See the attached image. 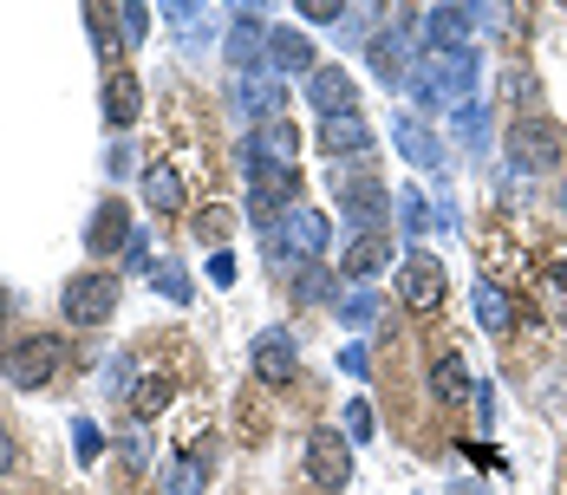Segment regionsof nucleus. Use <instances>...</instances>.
I'll return each mask as SVG.
<instances>
[{
    "label": "nucleus",
    "instance_id": "obj_1",
    "mask_svg": "<svg viewBox=\"0 0 567 495\" xmlns=\"http://www.w3.org/2000/svg\"><path fill=\"white\" fill-rule=\"evenodd\" d=\"M503 144H509V164L528 169V176H542V169H561V164H567V131L555 124V117H542V111L515 117Z\"/></svg>",
    "mask_w": 567,
    "mask_h": 495
},
{
    "label": "nucleus",
    "instance_id": "obj_2",
    "mask_svg": "<svg viewBox=\"0 0 567 495\" xmlns=\"http://www.w3.org/2000/svg\"><path fill=\"white\" fill-rule=\"evenodd\" d=\"M300 203V164H255L248 157V216L261 235H275V221Z\"/></svg>",
    "mask_w": 567,
    "mask_h": 495
},
{
    "label": "nucleus",
    "instance_id": "obj_3",
    "mask_svg": "<svg viewBox=\"0 0 567 495\" xmlns=\"http://www.w3.org/2000/svg\"><path fill=\"white\" fill-rule=\"evenodd\" d=\"M0 372H7V385H20V391H40V385H53L59 372H65V339H53V332H33V339H20V346H7V359H0Z\"/></svg>",
    "mask_w": 567,
    "mask_h": 495
},
{
    "label": "nucleus",
    "instance_id": "obj_4",
    "mask_svg": "<svg viewBox=\"0 0 567 495\" xmlns=\"http://www.w3.org/2000/svg\"><path fill=\"white\" fill-rule=\"evenodd\" d=\"M444 293H451V280H444V261H437V255L411 248V255L398 261V300H404L411 313H437Z\"/></svg>",
    "mask_w": 567,
    "mask_h": 495
},
{
    "label": "nucleus",
    "instance_id": "obj_5",
    "mask_svg": "<svg viewBox=\"0 0 567 495\" xmlns=\"http://www.w3.org/2000/svg\"><path fill=\"white\" fill-rule=\"evenodd\" d=\"M320 248H327V216H320V209H300V203H293V209L275 221V235H268V255H275V261H313Z\"/></svg>",
    "mask_w": 567,
    "mask_h": 495
},
{
    "label": "nucleus",
    "instance_id": "obj_6",
    "mask_svg": "<svg viewBox=\"0 0 567 495\" xmlns=\"http://www.w3.org/2000/svg\"><path fill=\"white\" fill-rule=\"evenodd\" d=\"M333 183H340V209L346 221H352V235H379L385 228V189H379V176L372 169H359V176H346V169H333Z\"/></svg>",
    "mask_w": 567,
    "mask_h": 495
},
{
    "label": "nucleus",
    "instance_id": "obj_7",
    "mask_svg": "<svg viewBox=\"0 0 567 495\" xmlns=\"http://www.w3.org/2000/svg\"><path fill=\"white\" fill-rule=\"evenodd\" d=\"M59 307H65L72 327H105L117 313V275H72Z\"/></svg>",
    "mask_w": 567,
    "mask_h": 495
},
{
    "label": "nucleus",
    "instance_id": "obj_8",
    "mask_svg": "<svg viewBox=\"0 0 567 495\" xmlns=\"http://www.w3.org/2000/svg\"><path fill=\"white\" fill-rule=\"evenodd\" d=\"M307 483L320 489H346L352 483V437L346 431H307Z\"/></svg>",
    "mask_w": 567,
    "mask_h": 495
},
{
    "label": "nucleus",
    "instance_id": "obj_9",
    "mask_svg": "<svg viewBox=\"0 0 567 495\" xmlns=\"http://www.w3.org/2000/svg\"><path fill=\"white\" fill-rule=\"evenodd\" d=\"M255 379L261 385H293L300 379V352H293V332L287 327H268V332H255Z\"/></svg>",
    "mask_w": 567,
    "mask_h": 495
},
{
    "label": "nucleus",
    "instance_id": "obj_10",
    "mask_svg": "<svg viewBox=\"0 0 567 495\" xmlns=\"http://www.w3.org/2000/svg\"><path fill=\"white\" fill-rule=\"evenodd\" d=\"M470 33H476V7H431L424 13V40H431L437 59L470 53Z\"/></svg>",
    "mask_w": 567,
    "mask_h": 495
},
{
    "label": "nucleus",
    "instance_id": "obj_11",
    "mask_svg": "<svg viewBox=\"0 0 567 495\" xmlns=\"http://www.w3.org/2000/svg\"><path fill=\"white\" fill-rule=\"evenodd\" d=\"M307 105L320 111V117H346V111H359V85H352V72H340V65H313V72H307Z\"/></svg>",
    "mask_w": 567,
    "mask_h": 495
},
{
    "label": "nucleus",
    "instance_id": "obj_12",
    "mask_svg": "<svg viewBox=\"0 0 567 495\" xmlns=\"http://www.w3.org/2000/svg\"><path fill=\"white\" fill-rule=\"evenodd\" d=\"M228 20H235V33H228L223 59L235 65V79H248V65L268 53V27H261V7H235Z\"/></svg>",
    "mask_w": 567,
    "mask_h": 495
},
{
    "label": "nucleus",
    "instance_id": "obj_13",
    "mask_svg": "<svg viewBox=\"0 0 567 495\" xmlns=\"http://www.w3.org/2000/svg\"><path fill=\"white\" fill-rule=\"evenodd\" d=\"M365 65H372V79H379V85H404V65H411V33H404V27H385V33H372V47H365Z\"/></svg>",
    "mask_w": 567,
    "mask_h": 495
},
{
    "label": "nucleus",
    "instance_id": "obj_14",
    "mask_svg": "<svg viewBox=\"0 0 567 495\" xmlns=\"http://www.w3.org/2000/svg\"><path fill=\"white\" fill-rule=\"evenodd\" d=\"M157 13L171 20L176 47H183L189 59H196V53H209V33H216V27H209V7H196V0H164Z\"/></svg>",
    "mask_w": 567,
    "mask_h": 495
},
{
    "label": "nucleus",
    "instance_id": "obj_15",
    "mask_svg": "<svg viewBox=\"0 0 567 495\" xmlns=\"http://www.w3.org/2000/svg\"><path fill=\"white\" fill-rule=\"evenodd\" d=\"M268 72H313L320 59H313V40L300 33V27H268Z\"/></svg>",
    "mask_w": 567,
    "mask_h": 495
},
{
    "label": "nucleus",
    "instance_id": "obj_16",
    "mask_svg": "<svg viewBox=\"0 0 567 495\" xmlns=\"http://www.w3.org/2000/svg\"><path fill=\"white\" fill-rule=\"evenodd\" d=\"M320 151H327V157H365V151H372L365 117H359V111H346V117H320Z\"/></svg>",
    "mask_w": 567,
    "mask_h": 495
},
{
    "label": "nucleus",
    "instance_id": "obj_17",
    "mask_svg": "<svg viewBox=\"0 0 567 495\" xmlns=\"http://www.w3.org/2000/svg\"><path fill=\"white\" fill-rule=\"evenodd\" d=\"M248 157H255V164H293V157H300V131H293V117H268V124H255Z\"/></svg>",
    "mask_w": 567,
    "mask_h": 495
},
{
    "label": "nucleus",
    "instance_id": "obj_18",
    "mask_svg": "<svg viewBox=\"0 0 567 495\" xmlns=\"http://www.w3.org/2000/svg\"><path fill=\"white\" fill-rule=\"evenodd\" d=\"M124 241H131V216H124V203H99L92 221H85V248L105 261V255H117Z\"/></svg>",
    "mask_w": 567,
    "mask_h": 495
},
{
    "label": "nucleus",
    "instance_id": "obj_19",
    "mask_svg": "<svg viewBox=\"0 0 567 495\" xmlns=\"http://www.w3.org/2000/svg\"><path fill=\"white\" fill-rule=\"evenodd\" d=\"M137 111H144V85H137V72L117 65L112 79H105V124H112V131H131Z\"/></svg>",
    "mask_w": 567,
    "mask_h": 495
},
{
    "label": "nucleus",
    "instance_id": "obj_20",
    "mask_svg": "<svg viewBox=\"0 0 567 495\" xmlns=\"http://www.w3.org/2000/svg\"><path fill=\"white\" fill-rule=\"evenodd\" d=\"M385 261H392V241H385V235H352V241H346V261H340V275L352 280V287H365V280L379 275Z\"/></svg>",
    "mask_w": 567,
    "mask_h": 495
},
{
    "label": "nucleus",
    "instance_id": "obj_21",
    "mask_svg": "<svg viewBox=\"0 0 567 495\" xmlns=\"http://www.w3.org/2000/svg\"><path fill=\"white\" fill-rule=\"evenodd\" d=\"M392 137H398V151H404V157H411L417 169H444V144H437V137L424 131V117H411V111H404Z\"/></svg>",
    "mask_w": 567,
    "mask_h": 495
},
{
    "label": "nucleus",
    "instance_id": "obj_22",
    "mask_svg": "<svg viewBox=\"0 0 567 495\" xmlns=\"http://www.w3.org/2000/svg\"><path fill=\"white\" fill-rule=\"evenodd\" d=\"M470 307H476V327L483 332H509L515 327V300L496 287V280H476V287H470Z\"/></svg>",
    "mask_w": 567,
    "mask_h": 495
},
{
    "label": "nucleus",
    "instance_id": "obj_23",
    "mask_svg": "<svg viewBox=\"0 0 567 495\" xmlns=\"http://www.w3.org/2000/svg\"><path fill=\"white\" fill-rule=\"evenodd\" d=\"M431 391H437V404H463V398L476 391V379H470V359H463V352H444V359L431 365Z\"/></svg>",
    "mask_w": 567,
    "mask_h": 495
},
{
    "label": "nucleus",
    "instance_id": "obj_24",
    "mask_svg": "<svg viewBox=\"0 0 567 495\" xmlns=\"http://www.w3.org/2000/svg\"><path fill=\"white\" fill-rule=\"evenodd\" d=\"M144 203H151L157 216H176V209H183V176H176L171 164H151L144 169Z\"/></svg>",
    "mask_w": 567,
    "mask_h": 495
},
{
    "label": "nucleus",
    "instance_id": "obj_25",
    "mask_svg": "<svg viewBox=\"0 0 567 495\" xmlns=\"http://www.w3.org/2000/svg\"><path fill=\"white\" fill-rule=\"evenodd\" d=\"M392 216H398V228H404V235H411V241H417V235H424V228H437V209H431V203H424V189H411V183H404V189H398Z\"/></svg>",
    "mask_w": 567,
    "mask_h": 495
},
{
    "label": "nucleus",
    "instance_id": "obj_26",
    "mask_svg": "<svg viewBox=\"0 0 567 495\" xmlns=\"http://www.w3.org/2000/svg\"><path fill=\"white\" fill-rule=\"evenodd\" d=\"M157 489L164 495H203V456H171L157 470Z\"/></svg>",
    "mask_w": 567,
    "mask_h": 495
},
{
    "label": "nucleus",
    "instance_id": "obj_27",
    "mask_svg": "<svg viewBox=\"0 0 567 495\" xmlns=\"http://www.w3.org/2000/svg\"><path fill=\"white\" fill-rule=\"evenodd\" d=\"M124 404H131V417H137V424H144V417H157V411H164V404H171V385H164V379H157V372H144V379H137V385L124 391Z\"/></svg>",
    "mask_w": 567,
    "mask_h": 495
},
{
    "label": "nucleus",
    "instance_id": "obj_28",
    "mask_svg": "<svg viewBox=\"0 0 567 495\" xmlns=\"http://www.w3.org/2000/svg\"><path fill=\"white\" fill-rule=\"evenodd\" d=\"M340 320L346 327H379V293H372V287H346L340 293Z\"/></svg>",
    "mask_w": 567,
    "mask_h": 495
},
{
    "label": "nucleus",
    "instance_id": "obj_29",
    "mask_svg": "<svg viewBox=\"0 0 567 495\" xmlns=\"http://www.w3.org/2000/svg\"><path fill=\"white\" fill-rule=\"evenodd\" d=\"M85 13H92L85 27H92V47H99V65H112V72H117V47H124V40H117V20H105L112 7H85Z\"/></svg>",
    "mask_w": 567,
    "mask_h": 495
},
{
    "label": "nucleus",
    "instance_id": "obj_30",
    "mask_svg": "<svg viewBox=\"0 0 567 495\" xmlns=\"http://www.w3.org/2000/svg\"><path fill=\"white\" fill-rule=\"evenodd\" d=\"M112 13H117V40H124V47H144V33H151V7H144V0H117Z\"/></svg>",
    "mask_w": 567,
    "mask_h": 495
},
{
    "label": "nucleus",
    "instance_id": "obj_31",
    "mask_svg": "<svg viewBox=\"0 0 567 495\" xmlns=\"http://www.w3.org/2000/svg\"><path fill=\"white\" fill-rule=\"evenodd\" d=\"M151 287H157L164 300H176V307H189V293H196V287H189V275H183L176 261H151Z\"/></svg>",
    "mask_w": 567,
    "mask_h": 495
},
{
    "label": "nucleus",
    "instance_id": "obj_32",
    "mask_svg": "<svg viewBox=\"0 0 567 495\" xmlns=\"http://www.w3.org/2000/svg\"><path fill=\"white\" fill-rule=\"evenodd\" d=\"M451 124H456V137H463L470 151H483V137H489V111L476 105V99H470V105H456Z\"/></svg>",
    "mask_w": 567,
    "mask_h": 495
},
{
    "label": "nucleus",
    "instance_id": "obj_33",
    "mask_svg": "<svg viewBox=\"0 0 567 495\" xmlns=\"http://www.w3.org/2000/svg\"><path fill=\"white\" fill-rule=\"evenodd\" d=\"M327 293H333V275H327L320 261H307L300 280H293V300H307V307H313V300H327Z\"/></svg>",
    "mask_w": 567,
    "mask_h": 495
},
{
    "label": "nucleus",
    "instance_id": "obj_34",
    "mask_svg": "<svg viewBox=\"0 0 567 495\" xmlns=\"http://www.w3.org/2000/svg\"><path fill=\"white\" fill-rule=\"evenodd\" d=\"M99 450H105V431H99L92 417H79V424H72V456H79V463H99Z\"/></svg>",
    "mask_w": 567,
    "mask_h": 495
},
{
    "label": "nucleus",
    "instance_id": "obj_35",
    "mask_svg": "<svg viewBox=\"0 0 567 495\" xmlns=\"http://www.w3.org/2000/svg\"><path fill=\"white\" fill-rule=\"evenodd\" d=\"M300 13H307V27H340L352 0H300Z\"/></svg>",
    "mask_w": 567,
    "mask_h": 495
},
{
    "label": "nucleus",
    "instance_id": "obj_36",
    "mask_svg": "<svg viewBox=\"0 0 567 495\" xmlns=\"http://www.w3.org/2000/svg\"><path fill=\"white\" fill-rule=\"evenodd\" d=\"M228 228H235V216H228V209H203V221H196V235H203L209 248H223Z\"/></svg>",
    "mask_w": 567,
    "mask_h": 495
},
{
    "label": "nucleus",
    "instance_id": "obj_37",
    "mask_svg": "<svg viewBox=\"0 0 567 495\" xmlns=\"http://www.w3.org/2000/svg\"><path fill=\"white\" fill-rule=\"evenodd\" d=\"M372 424H379V417H372V404H365V398H352V404H346V437H372Z\"/></svg>",
    "mask_w": 567,
    "mask_h": 495
},
{
    "label": "nucleus",
    "instance_id": "obj_38",
    "mask_svg": "<svg viewBox=\"0 0 567 495\" xmlns=\"http://www.w3.org/2000/svg\"><path fill=\"white\" fill-rule=\"evenodd\" d=\"M124 268H131V275H151V241H144L137 228H131V241H124Z\"/></svg>",
    "mask_w": 567,
    "mask_h": 495
},
{
    "label": "nucleus",
    "instance_id": "obj_39",
    "mask_svg": "<svg viewBox=\"0 0 567 495\" xmlns=\"http://www.w3.org/2000/svg\"><path fill=\"white\" fill-rule=\"evenodd\" d=\"M548 307H555V313H567V261H555V268H548Z\"/></svg>",
    "mask_w": 567,
    "mask_h": 495
},
{
    "label": "nucleus",
    "instance_id": "obj_40",
    "mask_svg": "<svg viewBox=\"0 0 567 495\" xmlns=\"http://www.w3.org/2000/svg\"><path fill=\"white\" fill-rule=\"evenodd\" d=\"M340 365L352 372V379H372V352H365V346H346V352H340Z\"/></svg>",
    "mask_w": 567,
    "mask_h": 495
},
{
    "label": "nucleus",
    "instance_id": "obj_41",
    "mask_svg": "<svg viewBox=\"0 0 567 495\" xmlns=\"http://www.w3.org/2000/svg\"><path fill=\"white\" fill-rule=\"evenodd\" d=\"M209 280H216V287H235V255H228V248L209 255Z\"/></svg>",
    "mask_w": 567,
    "mask_h": 495
},
{
    "label": "nucleus",
    "instance_id": "obj_42",
    "mask_svg": "<svg viewBox=\"0 0 567 495\" xmlns=\"http://www.w3.org/2000/svg\"><path fill=\"white\" fill-rule=\"evenodd\" d=\"M144 456H151V450H144V431H131V437H124V463L144 470Z\"/></svg>",
    "mask_w": 567,
    "mask_h": 495
},
{
    "label": "nucleus",
    "instance_id": "obj_43",
    "mask_svg": "<svg viewBox=\"0 0 567 495\" xmlns=\"http://www.w3.org/2000/svg\"><path fill=\"white\" fill-rule=\"evenodd\" d=\"M13 463H20V450H13V437H7V431H0V476H7Z\"/></svg>",
    "mask_w": 567,
    "mask_h": 495
},
{
    "label": "nucleus",
    "instance_id": "obj_44",
    "mask_svg": "<svg viewBox=\"0 0 567 495\" xmlns=\"http://www.w3.org/2000/svg\"><path fill=\"white\" fill-rule=\"evenodd\" d=\"M561 216H567V183H561Z\"/></svg>",
    "mask_w": 567,
    "mask_h": 495
}]
</instances>
